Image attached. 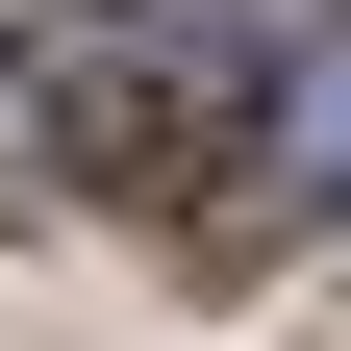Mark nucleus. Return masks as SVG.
Returning a JSON list of instances; mask_svg holds the SVG:
<instances>
[{"mask_svg":"<svg viewBox=\"0 0 351 351\" xmlns=\"http://www.w3.org/2000/svg\"><path fill=\"white\" fill-rule=\"evenodd\" d=\"M251 101H276V25L251 0H75L51 25V125L101 201H176L201 151H251Z\"/></svg>","mask_w":351,"mask_h":351,"instance_id":"nucleus-1","label":"nucleus"},{"mask_svg":"<svg viewBox=\"0 0 351 351\" xmlns=\"http://www.w3.org/2000/svg\"><path fill=\"white\" fill-rule=\"evenodd\" d=\"M226 226H351V25H301L276 101H251V201Z\"/></svg>","mask_w":351,"mask_h":351,"instance_id":"nucleus-2","label":"nucleus"},{"mask_svg":"<svg viewBox=\"0 0 351 351\" xmlns=\"http://www.w3.org/2000/svg\"><path fill=\"white\" fill-rule=\"evenodd\" d=\"M25 101H51V75L0 51V226H51V151H25Z\"/></svg>","mask_w":351,"mask_h":351,"instance_id":"nucleus-3","label":"nucleus"}]
</instances>
